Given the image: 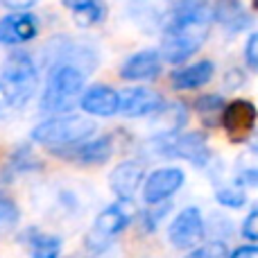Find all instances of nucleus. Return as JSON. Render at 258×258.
Here are the masks:
<instances>
[{
  "instance_id": "obj_8",
  "label": "nucleus",
  "mask_w": 258,
  "mask_h": 258,
  "mask_svg": "<svg viewBox=\"0 0 258 258\" xmlns=\"http://www.w3.org/2000/svg\"><path fill=\"white\" fill-rule=\"evenodd\" d=\"M183 170L179 168H159L145 179L143 183V200L150 206L154 204H163L168 202L179 188L183 186Z\"/></svg>"
},
{
  "instance_id": "obj_5",
  "label": "nucleus",
  "mask_w": 258,
  "mask_h": 258,
  "mask_svg": "<svg viewBox=\"0 0 258 258\" xmlns=\"http://www.w3.org/2000/svg\"><path fill=\"white\" fill-rule=\"evenodd\" d=\"M134 215H136V206L132 200H116L113 204H109L95 218L93 229L86 236V247L91 251H102L118 233H122L129 227Z\"/></svg>"
},
{
  "instance_id": "obj_18",
  "label": "nucleus",
  "mask_w": 258,
  "mask_h": 258,
  "mask_svg": "<svg viewBox=\"0 0 258 258\" xmlns=\"http://www.w3.org/2000/svg\"><path fill=\"white\" fill-rule=\"evenodd\" d=\"M77 27H93L107 18L104 0H63Z\"/></svg>"
},
{
  "instance_id": "obj_23",
  "label": "nucleus",
  "mask_w": 258,
  "mask_h": 258,
  "mask_svg": "<svg viewBox=\"0 0 258 258\" xmlns=\"http://www.w3.org/2000/svg\"><path fill=\"white\" fill-rule=\"evenodd\" d=\"M7 168H9V172H27V170L39 168V163H36V159H34V154H32L30 147L23 145L9 156Z\"/></svg>"
},
{
  "instance_id": "obj_32",
  "label": "nucleus",
  "mask_w": 258,
  "mask_h": 258,
  "mask_svg": "<svg viewBox=\"0 0 258 258\" xmlns=\"http://www.w3.org/2000/svg\"><path fill=\"white\" fill-rule=\"evenodd\" d=\"M249 150L254 152V154H258V129L254 132V136L249 138Z\"/></svg>"
},
{
  "instance_id": "obj_24",
  "label": "nucleus",
  "mask_w": 258,
  "mask_h": 258,
  "mask_svg": "<svg viewBox=\"0 0 258 258\" xmlns=\"http://www.w3.org/2000/svg\"><path fill=\"white\" fill-rule=\"evenodd\" d=\"M215 200L222 206H227V209H240V206H245L247 195L238 186H222L215 190Z\"/></svg>"
},
{
  "instance_id": "obj_16",
  "label": "nucleus",
  "mask_w": 258,
  "mask_h": 258,
  "mask_svg": "<svg viewBox=\"0 0 258 258\" xmlns=\"http://www.w3.org/2000/svg\"><path fill=\"white\" fill-rule=\"evenodd\" d=\"M188 120V111L183 104L179 102H163V107L156 113H152L150 129L156 136H174V134H181L183 125Z\"/></svg>"
},
{
  "instance_id": "obj_7",
  "label": "nucleus",
  "mask_w": 258,
  "mask_h": 258,
  "mask_svg": "<svg viewBox=\"0 0 258 258\" xmlns=\"http://www.w3.org/2000/svg\"><path fill=\"white\" fill-rule=\"evenodd\" d=\"M168 240L177 249H192L204 240V218L197 206H186L168 229Z\"/></svg>"
},
{
  "instance_id": "obj_14",
  "label": "nucleus",
  "mask_w": 258,
  "mask_h": 258,
  "mask_svg": "<svg viewBox=\"0 0 258 258\" xmlns=\"http://www.w3.org/2000/svg\"><path fill=\"white\" fill-rule=\"evenodd\" d=\"M161 59L159 50L154 48H147V50H141V52L132 54L120 68V77L122 80H129V82H143V80H152L161 73Z\"/></svg>"
},
{
  "instance_id": "obj_30",
  "label": "nucleus",
  "mask_w": 258,
  "mask_h": 258,
  "mask_svg": "<svg viewBox=\"0 0 258 258\" xmlns=\"http://www.w3.org/2000/svg\"><path fill=\"white\" fill-rule=\"evenodd\" d=\"M36 3H39V0H3L5 7L16 9V12H27V9L34 7Z\"/></svg>"
},
{
  "instance_id": "obj_19",
  "label": "nucleus",
  "mask_w": 258,
  "mask_h": 258,
  "mask_svg": "<svg viewBox=\"0 0 258 258\" xmlns=\"http://www.w3.org/2000/svg\"><path fill=\"white\" fill-rule=\"evenodd\" d=\"M23 242L27 245L32 258H59L61 254V238L43 233L39 229H30L23 236Z\"/></svg>"
},
{
  "instance_id": "obj_3",
  "label": "nucleus",
  "mask_w": 258,
  "mask_h": 258,
  "mask_svg": "<svg viewBox=\"0 0 258 258\" xmlns=\"http://www.w3.org/2000/svg\"><path fill=\"white\" fill-rule=\"evenodd\" d=\"M86 91V73L73 63H52L48 66V80L41 95V111L50 116H66L80 104Z\"/></svg>"
},
{
  "instance_id": "obj_31",
  "label": "nucleus",
  "mask_w": 258,
  "mask_h": 258,
  "mask_svg": "<svg viewBox=\"0 0 258 258\" xmlns=\"http://www.w3.org/2000/svg\"><path fill=\"white\" fill-rule=\"evenodd\" d=\"M229 258H258V245H247V247H238Z\"/></svg>"
},
{
  "instance_id": "obj_33",
  "label": "nucleus",
  "mask_w": 258,
  "mask_h": 258,
  "mask_svg": "<svg viewBox=\"0 0 258 258\" xmlns=\"http://www.w3.org/2000/svg\"><path fill=\"white\" fill-rule=\"evenodd\" d=\"M256 7H258V0H256Z\"/></svg>"
},
{
  "instance_id": "obj_10",
  "label": "nucleus",
  "mask_w": 258,
  "mask_h": 258,
  "mask_svg": "<svg viewBox=\"0 0 258 258\" xmlns=\"http://www.w3.org/2000/svg\"><path fill=\"white\" fill-rule=\"evenodd\" d=\"M165 100L161 98V93H156L154 89L147 86H132V89L122 91L120 93V107L118 113L127 118H143V116H152L163 107Z\"/></svg>"
},
{
  "instance_id": "obj_15",
  "label": "nucleus",
  "mask_w": 258,
  "mask_h": 258,
  "mask_svg": "<svg viewBox=\"0 0 258 258\" xmlns=\"http://www.w3.org/2000/svg\"><path fill=\"white\" fill-rule=\"evenodd\" d=\"M211 16L231 34H238V32L251 25V16L247 14L245 5L240 0H215L211 5Z\"/></svg>"
},
{
  "instance_id": "obj_21",
  "label": "nucleus",
  "mask_w": 258,
  "mask_h": 258,
  "mask_svg": "<svg viewBox=\"0 0 258 258\" xmlns=\"http://www.w3.org/2000/svg\"><path fill=\"white\" fill-rule=\"evenodd\" d=\"M236 183L238 186L258 188V154L249 152L236 161Z\"/></svg>"
},
{
  "instance_id": "obj_28",
  "label": "nucleus",
  "mask_w": 258,
  "mask_h": 258,
  "mask_svg": "<svg viewBox=\"0 0 258 258\" xmlns=\"http://www.w3.org/2000/svg\"><path fill=\"white\" fill-rule=\"evenodd\" d=\"M245 59H247V66L258 71V32L247 39V45H245Z\"/></svg>"
},
{
  "instance_id": "obj_25",
  "label": "nucleus",
  "mask_w": 258,
  "mask_h": 258,
  "mask_svg": "<svg viewBox=\"0 0 258 258\" xmlns=\"http://www.w3.org/2000/svg\"><path fill=\"white\" fill-rule=\"evenodd\" d=\"M186 258H229V249L222 240H211L206 245L195 247Z\"/></svg>"
},
{
  "instance_id": "obj_17",
  "label": "nucleus",
  "mask_w": 258,
  "mask_h": 258,
  "mask_svg": "<svg viewBox=\"0 0 258 258\" xmlns=\"http://www.w3.org/2000/svg\"><path fill=\"white\" fill-rule=\"evenodd\" d=\"M213 73H215V66L213 61L204 59V61H197V63H190V66H183V68H177L170 77L174 89L179 91H188V89H200V86L209 84L213 80Z\"/></svg>"
},
{
  "instance_id": "obj_9",
  "label": "nucleus",
  "mask_w": 258,
  "mask_h": 258,
  "mask_svg": "<svg viewBox=\"0 0 258 258\" xmlns=\"http://www.w3.org/2000/svg\"><path fill=\"white\" fill-rule=\"evenodd\" d=\"M256 118H258V111L254 104L247 102V100H236V102L224 107L220 122L224 125V132L229 134V138L233 143H242L254 132Z\"/></svg>"
},
{
  "instance_id": "obj_29",
  "label": "nucleus",
  "mask_w": 258,
  "mask_h": 258,
  "mask_svg": "<svg viewBox=\"0 0 258 258\" xmlns=\"http://www.w3.org/2000/svg\"><path fill=\"white\" fill-rule=\"evenodd\" d=\"M242 236L247 240H254V242L258 240V209H254L245 218V222H242Z\"/></svg>"
},
{
  "instance_id": "obj_6",
  "label": "nucleus",
  "mask_w": 258,
  "mask_h": 258,
  "mask_svg": "<svg viewBox=\"0 0 258 258\" xmlns=\"http://www.w3.org/2000/svg\"><path fill=\"white\" fill-rule=\"evenodd\" d=\"M154 152L163 159H186L197 168H204L211 161V150L206 138L200 132L174 134V136H156Z\"/></svg>"
},
{
  "instance_id": "obj_12",
  "label": "nucleus",
  "mask_w": 258,
  "mask_h": 258,
  "mask_svg": "<svg viewBox=\"0 0 258 258\" xmlns=\"http://www.w3.org/2000/svg\"><path fill=\"white\" fill-rule=\"evenodd\" d=\"M80 107L82 111H86L89 116L95 118L116 116L118 107H120V93L116 89H111V86L95 84L84 91V95L80 98Z\"/></svg>"
},
{
  "instance_id": "obj_2",
  "label": "nucleus",
  "mask_w": 258,
  "mask_h": 258,
  "mask_svg": "<svg viewBox=\"0 0 258 258\" xmlns=\"http://www.w3.org/2000/svg\"><path fill=\"white\" fill-rule=\"evenodd\" d=\"M39 86V68L27 52H14L0 68V120L14 118L27 107Z\"/></svg>"
},
{
  "instance_id": "obj_27",
  "label": "nucleus",
  "mask_w": 258,
  "mask_h": 258,
  "mask_svg": "<svg viewBox=\"0 0 258 258\" xmlns=\"http://www.w3.org/2000/svg\"><path fill=\"white\" fill-rule=\"evenodd\" d=\"M170 211V202H163V204H154V209L147 211L145 215H143V222H145V229L147 231H154L156 227H159V222L165 218V213Z\"/></svg>"
},
{
  "instance_id": "obj_22",
  "label": "nucleus",
  "mask_w": 258,
  "mask_h": 258,
  "mask_svg": "<svg viewBox=\"0 0 258 258\" xmlns=\"http://www.w3.org/2000/svg\"><path fill=\"white\" fill-rule=\"evenodd\" d=\"M224 100L220 95H204V98L195 100V111L200 113V118L204 120V125H215L222 118L224 111Z\"/></svg>"
},
{
  "instance_id": "obj_11",
  "label": "nucleus",
  "mask_w": 258,
  "mask_h": 258,
  "mask_svg": "<svg viewBox=\"0 0 258 258\" xmlns=\"http://www.w3.org/2000/svg\"><path fill=\"white\" fill-rule=\"evenodd\" d=\"M39 34V21L30 12H16L0 18V43L23 45Z\"/></svg>"
},
{
  "instance_id": "obj_26",
  "label": "nucleus",
  "mask_w": 258,
  "mask_h": 258,
  "mask_svg": "<svg viewBox=\"0 0 258 258\" xmlns=\"http://www.w3.org/2000/svg\"><path fill=\"white\" fill-rule=\"evenodd\" d=\"M21 218V211L14 204L12 197H7L0 190V227H14Z\"/></svg>"
},
{
  "instance_id": "obj_20",
  "label": "nucleus",
  "mask_w": 258,
  "mask_h": 258,
  "mask_svg": "<svg viewBox=\"0 0 258 258\" xmlns=\"http://www.w3.org/2000/svg\"><path fill=\"white\" fill-rule=\"evenodd\" d=\"M73 154L82 163H104L113 154V143L109 136H98L93 141H84L82 145H77L73 150Z\"/></svg>"
},
{
  "instance_id": "obj_13",
  "label": "nucleus",
  "mask_w": 258,
  "mask_h": 258,
  "mask_svg": "<svg viewBox=\"0 0 258 258\" xmlns=\"http://www.w3.org/2000/svg\"><path fill=\"white\" fill-rule=\"evenodd\" d=\"M143 177H145V170L141 163L136 161H122L113 168L111 177H109V186H111L113 195L118 200H132L136 195V190L141 188Z\"/></svg>"
},
{
  "instance_id": "obj_1",
  "label": "nucleus",
  "mask_w": 258,
  "mask_h": 258,
  "mask_svg": "<svg viewBox=\"0 0 258 258\" xmlns=\"http://www.w3.org/2000/svg\"><path fill=\"white\" fill-rule=\"evenodd\" d=\"M209 0H179L163 21L159 54L168 63H183L204 45L211 32Z\"/></svg>"
},
{
  "instance_id": "obj_4",
  "label": "nucleus",
  "mask_w": 258,
  "mask_h": 258,
  "mask_svg": "<svg viewBox=\"0 0 258 258\" xmlns=\"http://www.w3.org/2000/svg\"><path fill=\"white\" fill-rule=\"evenodd\" d=\"M95 129H98V125L89 118L66 113V116H52L48 120L39 122L32 129V141L45 145L57 154H63V152L75 150L77 145L89 141L95 134Z\"/></svg>"
}]
</instances>
